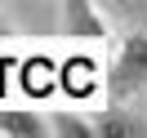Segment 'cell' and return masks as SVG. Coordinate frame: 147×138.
<instances>
[{
	"label": "cell",
	"mask_w": 147,
	"mask_h": 138,
	"mask_svg": "<svg viewBox=\"0 0 147 138\" xmlns=\"http://www.w3.org/2000/svg\"><path fill=\"white\" fill-rule=\"evenodd\" d=\"M143 89H147V31H134V36H125L120 54L111 58L107 94L111 102H134Z\"/></svg>",
	"instance_id": "obj_1"
},
{
	"label": "cell",
	"mask_w": 147,
	"mask_h": 138,
	"mask_svg": "<svg viewBox=\"0 0 147 138\" xmlns=\"http://www.w3.org/2000/svg\"><path fill=\"white\" fill-rule=\"evenodd\" d=\"M89 120H94V138H138V134H147V120L125 111V102H116V107L98 111Z\"/></svg>",
	"instance_id": "obj_2"
},
{
	"label": "cell",
	"mask_w": 147,
	"mask_h": 138,
	"mask_svg": "<svg viewBox=\"0 0 147 138\" xmlns=\"http://www.w3.org/2000/svg\"><path fill=\"white\" fill-rule=\"evenodd\" d=\"M63 13H67V31H71V36H89V40L107 36V22L94 13L89 0H63Z\"/></svg>",
	"instance_id": "obj_3"
},
{
	"label": "cell",
	"mask_w": 147,
	"mask_h": 138,
	"mask_svg": "<svg viewBox=\"0 0 147 138\" xmlns=\"http://www.w3.org/2000/svg\"><path fill=\"white\" fill-rule=\"evenodd\" d=\"M0 134H9V138H45V134H54V129H49V120H40L36 111L0 107Z\"/></svg>",
	"instance_id": "obj_4"
},
{
	"label": "cell",
	"mask_w": 147,
	"mask_h": 138,
	"mask_svg": "<svg viewBox=\"0 0 147 138\" xmlns=\"http://www.w3.org/2000/svg\"><path fill=\"white\" fill-rule=\"evenodd\" d=\"M49 129L63 134V138H94V120L76 116V111H54L49 116Z\"/></svg>",
	"instance_id": "obj_5"
},
{
	"label": "cell",
	"mask_w": 147,
	"mask_h": 138,
	"mask_svg": "<svg viewBox=\"0 0 147 138\" xmlns=\"http://www.w3.org/2000/svg\"><path fill=\"white\" fill-rule=\"evenodd\" d=\"M120 9H134V13H147V0H116Z\"/></svg>",
	"instance_id": "obj_6"
}]
</instances>
